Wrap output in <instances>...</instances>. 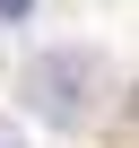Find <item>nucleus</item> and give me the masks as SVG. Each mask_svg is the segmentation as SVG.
Returning <instances> with one entry per match:
<instances>
[{
	"label": "nucleus",
	"mask_w": 139,
	"mask_h": 148,
	"mask_svg": "<svg viewBox=\"0 0 139 148\" xmlns=\"http://www.w3.org/2000/svg\"><path fill=\"white\" fill-rule=\"evenodd\" d=\"M26 9H35V0H0V18H26Z\"/></svg>",
	"instance_id": "nucleus-2"
},
{
	"label": "nucleus",
	"mask_w": 139,
	"mask_h": 148,
	"mask_svg": "<svg viewBox=\"0 0 139 148\" xmlns=\"http://www.w3.org/2000/svg\"><path fill=\"white\" fill-rule=\"evenodd\" d=\"M0 148H18V139H0Z\"/></svg>",
	"instance_id": "nucleus-4"
},
{
	"label": "nucleus",
	"mask_w": 139,
	"mask_h": 148,
	"mask_svg": "<svg viewBox=\"0 0 139 148\" xmlns=\"http://www.w3.org/2000/svg\"><path fill=\"white\" fill-rule=\"evenodd\" d=\"M87 79H96V70H87V61H70V52H52V61L35 70V87H44V105H52L61 122H78V113H87Z\"/></svg>",
	"instance_id": "nucleus-1"
},
{
	"label": "nucleus",
	"mask_w": 139,
	"mask_h": 148,
	"mask_svg": "<svg viewBox=\"0 0 139 148\" xmlns=\"http://www.w3.org/2000/svg\"><path fill=\"white\" fill-rule=\"evenodd\" d=\"M130 122H139V87H130Z\"/></svg>",
	"instance_id": "nucleus-3"
}]
</instances>
